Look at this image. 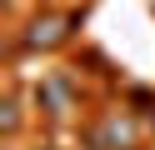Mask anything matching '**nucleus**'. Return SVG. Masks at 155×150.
<instances>
[{"label":"nucleus","mask_w":155,"mask_h":150,"mask_svg":"<svg viewBox=\"0 0 155 150\" xmlns=\"http://www.w3.org/2000/svg\"><path fill=\"white\" fill-rule=\"evenodd\" d=\"M70 25H75L70 15H40V20H30V30H25L20 45H30V50H50V45H60V40L70 35Z\"/></svg>","instance_id":"f257e3e1"},{"label":"nucleus","mask_w":155,"mask_h":150,"mask_svg":"<svg viewBox=\"0 0 155 150\" xmlns=\"http://www.w3.org/2000/svg\"><path fill=\"white\" fill-rule=\"evenodd\" d=\"M40 105H45V110H55V115L75 110V85H70L65 75H50V80L40 85Z\"/></svg>","instance_id":"f03ea898"},{"label":"nucleus","mask_w":155,"mask_h":150,"mask_svg":"<svg viewBox=\"0 0 155 150\" xmlns=\"http://www.w3.org/2000/svg\"><path fill=\"white\" fill-rule=\"evenodd\" d=\"M0 110H5V115H0V130H5V135H15V130H20V105H15V95L5 100Z\"/></svg>","instance_id":"7ed1b4c3"}]
</instances>
